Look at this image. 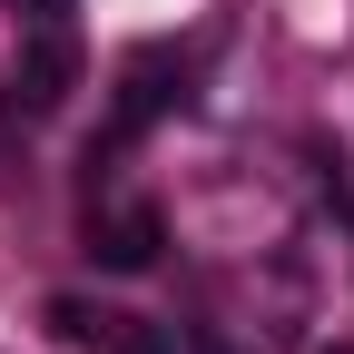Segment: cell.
I'll list each match as a JSON object with an SVG mask.
<instances>
[{"label": "cell", "instance_id": "1", "mask_svg": "<svg viewBox=\"0 0 354 354\" xmlns=\"http://www.w3.org/2000/svg\"><path fill=\"white\" fill-rule=\"evenodd\" d=\"M167 109H187V59L177 50H138L118 69V118H109V138H88V167H109L128 138H138V128H158Z\"/></svg>", "mask_w": 354, "mask_h": 354}, {"label": "cell", "instance_id": "2", "mask_svg": "<svg viewBox=\"0 0 354 354\" xmlns=\"http://www.w3.org/2000/svg\"><path fill=\"white\" fill-rule=\"evenodd\" d=\"M69 79H79V30H30L10 88H0V118H50L69 99Z\"/></svg>", "mask_w": 354, "mask_h": 354}, {"label": "cell", "instance_id": "3", "mask_svg": "<svg viewBox=\"0 0 354 354\" xmlns=\"http://www.w3.org/2000/svg\"><path fill=\"white\" fill-rule=\"evenodd\" d=\"M158 246H167V216L158 207H88V266H109V276H148L158 266Z\"/></svg>", "mask_w": 354, "mask_h": 354}, {"label": "cell", "instance_id": "4", "mask_svg": "<svg viewBox=\"0 0 354 354\" xmlns=\"http://www.w3.org/2000/svg\"><path fill=\"white\" fill-rule=\"evenodd\" d=\"M50 325H59V344H99V335H109V305H88V295H50Z\"/></svg>", "mask_w": 354, "mask_h": 354}, {"label": "cell", "instance_id": "5", "mask_svg": "<svg viewBox=\"0 0 354 354\" xmlns=\"http://www.w3.org/2000/svg\"><path fill=\"white\" fill-rule=\"evenodd\" d=\"M88 354H177V344H167V325H138V315H109V335L88 344Z\"/></svg>", "mask_w": 354, "mask_h": 354}, {"label": "cell", "instance_id": "6", "mask_svg": "<svg viewBox=\"0 0 354 354\" xmlns=\"http://www.w3.org/2000/svg\"><path fill=\"white\" fill-rule=\"evenodd\" d=\"M69 10L79 0H30V30H69Z\"/></svg>", "mask_w": 354, "mask_h": 354}, {"label": "cell", "instance_id": "7", "mask_svg": "<svg viewBox=\"0 0 354 354\" xmlns=\"http://www.w3.org/2000/svg\"><path fill=\"white\" fill-rule=\"evenodd\" d=\"M325 354H354V344H325Z\"/></svg>", "mask_w": 354, "mask_h": 354}]
</instances>
